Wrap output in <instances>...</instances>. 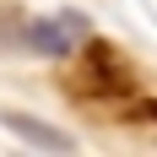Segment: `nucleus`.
Segmentation results:
<instances>
[{
	"instance_id": "nucleus-2",
	"label": "nucleus",
	"mask_w": 157,
	"mask_h": 157,
	"mask_svg": "<svg viewBox=\"0 0 157 157\" xmlns=\"http://www.w3.org/2000/svg\"><path fill=\"white\" fill-rule=\"evenodd\" d=\"M0 119H6V130H16V136H22L27 146H44V152H71V146H76L71 136H65V130L44 125V119H33V114H22V109H6Z\"/></svg>"
},
{
	"instance_id": "nucleus-1",
	"label": "nucleus",
	"mask_w": 157,
	"mask_h": 157,
	"mask_svg": "<svg viewBox=\"0 0 157 157\" xmlns=\"http://www.w3.org/2000/svg\"><path fill=\"white\" fill-rule=\"evenodd\" d=\"M87 16L81 11H60V16H38V22H27V33H22V44L38 49V54H49V60H65L76 44H87Z\"/></svg>"
}]
</instances>
